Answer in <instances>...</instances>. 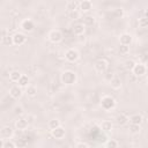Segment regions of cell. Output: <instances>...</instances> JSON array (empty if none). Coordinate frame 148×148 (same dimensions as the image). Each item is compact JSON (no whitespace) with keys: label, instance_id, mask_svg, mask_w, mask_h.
<instances>
[{"label":"cell","instance_id":"6da1fadb","mask_svg":"<svg viewBox=\"0 0 148 148\" xmlns=\"http://www.w3.org/2000/svg\"><path fill=\"white\" fill-rule=\"evenodd\" d=\"M76 80H77V76H76V73L73 72V71H65L61 73L60 75V81L61 83L66 84V86H72L74 83H76Z\"/></svg>","mask_w":148,"mask_h":148},{"label":"cell","instance_id":"7a4b0ae2","mask_svg":"<svg viewBox=\"0 0 148 148\" xmlns=\"http://www.w3.org/2000/svg\"><path fill=\"white\" fill-rule=\"evenodd\" d=\"M101 106H102L103 110L110 111V110L114 109V106H116V99L112 96H109V95L103 96L101 98Z\"/></svg>","mask_w":148,"mask_h":148},{"label":"cell","instance_id":"3957f363","mask_svg":"<svg viewBox=\"0 0 148 148\" xmlns=\"http://www.w3.org/2000/svg\"><path fill=\"white\" fill-rule=\"evenodd\" d=\"M108 67H109V62L105 60V59H97L94 64V69L97 74H104L106 71H108Z\"/></svg>","mask_w":148,"mask_h":148},{"label":"cell","instance_id":"277c9868","mask_svg":"<svg viewBox=\"0 0 148 148\" xmlns=\"http://www.w3.org/2000/svg\"><path fill=\"white\" fill-rule=\"evenodd\" d=\"M49 40L51 42V43H53V44H58V43H60L61 40H62V38H64V36H62V32L60 31V30H58V29H53V30H51L50 32H49Z\"/></svg>","mask_w":148,"mask_h":148},{"label":"cell","instance_id":"5b68a950","mask_svg":"<svg viewBox=\"0 0 148 148\" xmlns=\"http://www.w3.org/2000/svg\"><path fill=\"white\" fill-rule=\"evenodd\" d=\"M79 58H80V53L75 49H68L65 52V59L68 62H75V61L79 60Z\"/></svg>","mask_w":148,"mask_h":148},{"label":"cell","instance_id":"8992f818","mask_svg":"<svg viewBox=\"0 0 148 148\" xmlns=\"http://www.w3.org/2000/svg\"><path fill=\"white\" fill-rule=\"evenodd\" d=\"M132 73H133V75L134 76H143L145 74H146V72H147V67H146V65L145 64H141V62H135V65L133 66V68H132V71H131Z\"/></svg>","mask_w":148,"mask_h":148},{"label":"cell","instance_id":"52a82bcc","mask_svg":"<svg viewBox=\"0 0 148 148\" xmlns=\"http://www.w3.org/2000/svg\"><path fill=\"white\" fill-rule=\"evenodd\" d=\"M20 28H21L24 32H31V31H34V29H35V23H34V21H32L31 18H24V20L21 22Z\"/></svg>","mask_w":148,"mask_h":148},{"label":"cell","instance_id":"ba28073f","mask_svg":"<svg viewBox=\"0 0 148 148\" xmlns=\"http://www.w3.org/2000/svg\"><path fill=\"white\" fill-rule=\"evenodd\" d=\"M12 40H13V45H16V46H21L25 43L27 40V37L22 32H16L12 36Z\"/></svg>","mask_w":148,"mask_h":148},{"label":"cell","instance_id":"9c48e42d","mask_svg":"<svg viewBox=\"0 0 148 148\" xmlns=\"http://www.w3.org/2000/svg\"><path fill=\"white\" fill-rule=\"evenodd\" d=\"M65 134H66V131H65V128H64L61 125L58 126V127H56L54 130H51V135H52L54 139H57V140L64 139V138H65Z\"/></svg>","mask_w":148,"mask_h":148},{"label":"cell","instance_id":"30bf717a","mask_svg":"<svg viewBox=\"0 0 148 148\" xmlns=\"http://www.w3.org/2000/svg\"><path fill=\"white\" fill-rule=\"evenodd\" d=\"M22 88L17 84V86H13L10 89H9V95L14 98V99H18L21 96H22Z\"/></svg>","mask_w":148,"mask_h":148},{"label":"cell","instance_id":"8fae6325","mask_svg":"<svg viewBox=\"0 0 148 148\" xmlns=\"http://www.w3.org/2000/svg\"><path fill=\"white\" fill-rule=\"evenodd\" d=\"M14 134V131L10 126H3L1 130H0V135L2 139H10Z\"/></svg>","mask_w":148,"mask_h":148},{"label":"cell","instance_id":"7c38bea8","mask_svg":"<svg viewBox=\"0 0 148 148\" xmlns=\"http://www.w3.org/2000/svg\"><path fill=\"white\" fill-rule=\"evenodd\" d=\"M133 40V37L131 34H127V32H124L119 36V43L123 44V45H131Z\"/></svg>","mask_w":148,"mask_h":148},{"label":"cell","instance_id":"4fadbf2b","mask_svg":"<svg viewBox=\"0 0 148 148\" xmlns=\"http://www.w3.org/2000/svg\"><path fill=\"white\" fill-rule=\"evenodd\" d=\"M84 31H86V25L83 23H76V24L73 25V32H74V35L81 36V35L84 34Z\"/></svg>","mask_w":148,"mask_h":148},{"label":"cell","instance_id":"5bb4252c","mask_svg":"<svg viewBox=\"0 0 148 148\" xmlns=\"http://www.w3.org/2000/svg\"><path fill=\"white\" fill-rule=\"evenodd\" d=\"M91 9V2L87 1V0H82L81 2H79V10L82 13H87Z\"/></svg>","mask_w":148,"mask_h":148},{"label":"cell","instance_id":"9a60e30c","mask_svg":"<svg viewBox=\"0 0 148 148\" xmlns=\"http://www.w3.org/2000/svg\"><path fill=\"white\" fill-rule=\"evenodd\" d=\"M28 121L24 119V118H18L16 121H15V127H16V130H18V131H24V130H27V127H28Z\"/></svg>","mask_w":148,"mask_h":148},{"label":"cell","instance_id":"2e32d148","mask_svg":"<svg viewBox=\"0 0 148 148\" xmlns=\"http://www.w3.org/2000/svg\"><path fill=\"white\" fill-rule=\"evenodd\" d=\"M128 121L131 124H136V125H141L142 121H143V117L140 114V113H135V114H132L130 118H128Z\"/></svg>","mask_w":148,"mask_h":148},{"label":"cell","instance_id":"e0dca14e","mask_svg":"<svg viewBox=\"0 0 148 148\" xmlns=\"http://www.w3.org/2000/svg\"><path fill=\"white\" fill-rule=\"evenodd\" d=\"M121 80H120V77H118V76H112L111 79H110V86H111V88H113V89H120L121 88Z\"/></svg>","mask_w":148,"mask_h":148},{"label":"cell","instance_id":"ac0fdd59","mask_svg":"<svg viewBox=\"0 0 148 148\" xmlns=\"http://www.w3.org/2000/svg\"><path fill=\"white\" fill-rule=\"evenodd\" d=\"M25 94H27L28 97L34 98V97L37 96V88H36L35 86H30V84H29V86L25 87Z\"/></svg>","mask_w":148,"mask_h":148},{"label":"cell","instance_id":"d6986e66","mask_svg":"<svg viewBox=\"0 0 148 148\" xmlns=\"http://www.w3.org/2000/svg\"><path fill=\"white\" fill-rule=\"evenodd\" d=\"M116 121L119 126H124L128 123V117L125 114V113H119L117 117H116Z\"/></svg>","mask_w":148,"mask_h":148},{"label":"cell","instance_id":"ffe728a7","mask_svg":"<svg viewBox=\"0 0 148 148\" xmlns=\"http://www.w3.org/2000/svg\"><path fill=\"white\" fill-rule=\"evenodd\" d=\"M112 127H113V125H112V123L110 120H103L101 123V128L104 132H110L112 130Z\"/></svg>","mask_w":148,"mask_h":148},{"label":"cell","instance_id":"44dd1931","mask_svg":"<svg viewBox=\"0 0 148 148\" xmlns=\"http://www.w3.org/2000/svg\"><path fill=\"white\" fill-rule=\"evenodd\" d=\"M17 83H18V86H20L21 88H25L27 86H29V77H28L27 75L22 74V75H21V77L18 79Z\"/></svg>","mask_w":148,"mask_h":148},{"label":"cell","instance_id":"7402d4cb","mask_svg":"<svg viewBox=\"0 0 148 148\" xmlns=\"http://www.w3.org/2000/svg\"><path fill=\"white\" fill-rule=\"evenodd\" d=\"M128 131H130V133L133 134V135L139 134V133L141 132V126H140V125H136V124H130Z\"/></svg>","mask_w":148,"mask_h":148},{"label":"cell","instance_id":"603a6c76","mask_svg":"<svg viewBox=\"0 0 148 148\" xmlns=\"http://www.w3.org/2000/svg\"><path fill=\"white\" fill-rule=\"evenodd\" d=\"M21 73L18 72V71H12L10 73H9V80L12 81V82H17L18 81V79L21 77Z\"/></svg>","mask_w":148,"mask_h":148},{"label":"cell","instance_id":"cb8c5ba5","mask_svg":"<svg viewBox=\"0 0 148 148\" xmlns=\"http://www.w3.org/2000/svg\"><path fill=\"white\" fill-rule=\"evenodd\" d=\"M66 8L68 9V12H74V10H79V2L76 1H71L67 3Z\"/></svg>","mask_w":148,"mask_h":148},{"label":"cell","instance_id":"d4e9b609","mask_svg":"<svg viewBox=\"0 0 148 148\" xmlns=\"http://www.w3.org/2000/svg\"><path fill=\"white\" fill-rule=\"evenodd\" d=\"M60 125H61V124H60V120H59V119H51V120L49 121V124H47L50 131H51V130H54L56 127H58V126H60Z\"/></svg>","mask_w":148,"mask_h":148},{"label":"cell","instance_id":"484cf974","mask_svg":"<svg viewBox=\"0 0 148 148\" xmlns=\"http://www.w3.org/2000/svg\"><path fill=\"white\" fill-rule=\"evenodd\" d=\"M135 65V61L134 60H132V59H127L125 62H124V67H125V69H127V71H132V68H133V66Z\"/></svg>","mask_w":148,"mask_h":148},{"label":"cell","instance_id":"4316f807","mask_svg":"<svg viewBox=\"0 0 148 148\" xmlns=\"http://www.w3.org/2000/svg\"><path fill=\"white\" fill-rule=\"evenodd\" d=\"M95 23V17L94 16H86L83 18V24L84 25H92Z\"/></svg>","mask_w":148,"mask_h":148},{"label":"cell","instance_id":"83f0119b","mask_svg":"<svg viewBox=\"0 0 148 148\" xmlns=\"http://www.w3.org/2000/svg\"><path fill=\"white\" fill-rule=\"evenodd\" d=\"M139 27H140V28H142V29H146V28L148 27V20H147V17H146V16H143V17L139 18Z\"/></svg>","mask_w":148,"mask_h":148},{"label":"cell","instance_id":"f1b7e54d","mask_svg":"<svg viewBox=\"0 0 148 148\" xmlns=\"http://www.w3.org/2000/svg\"><path fill=\"white\" fill-rule=\"evenodd\" d=\"M118 51L121 54H127L130 52V45H123V44H120L119 47H118Z\"/></svg>","mask_w":148,"mask_h":148},{"label":"cell","instance_id":"f546056e","mask_svg":"<svg viewBox=\"0 0 148 148\" xmlns=\"http://www.w3.org/2000/svg\"><path fill=\"white\" fill-rule=\"evenodd\" d=\"M105 146H106L108 148H116V147L119 146V143H118L116 140H112V139H111V140H109V141L105 143Z\"/></svg>","mask_w":148,"mask_h":148},{"label":"cell","instance_id":"4dcf8cb0","mask_svg":"<svg viewBox=\"0 0 148 148\" xmlns=\"http://www.w3.org/2000/svg\"><path fill=\"white\" fill-rule=\"evenodd\" d=\"M25 120H27V121H28V124L30 125V124L35 123V120H36V117H35L32 113H28V114H27V117H25Z\"/></svg>","mask_w":148,"mask_h":148},{"label":"cell","instance_id":"1f68e13d","mask_svg":"<svg viewBox=\"0 0 148 148\" xmlns=\"http://www.w3.org/2000/svg\"><path fill=\"white\" fill-rule=\"evenodd\" d=\"M15 147H16V143L13 141H9V140L3 143V148H15Z\"/></svg>","mask_w":148,"mask_h":148},{"label":"cell","instance_id":"d6a6232c","mask_svg":"<svg viewBox=\"0 0 148 148\" xmlns=\"http://www.w3.org/2000/svg\"><path fill=\"white\" fill-rule=\"evenodd\" d=\"M113 14H114L116 17H121V16L124 15V10H123L121 8H117V9L113 10Z\"/></svg>","mask_w":148,"mask_h":148},{"label":"cell","instance_id":"836d02e7","mask_svg":"<svg viewBox=\"0 0 148 148\" xmlns=\"http://www.w3.org/2000/svg\"><path fill=\"white\" fill-rule=\"evenodd\" d=\"M27 145H28V141L24 139H18L16 142V146H18V147H25Z\"/></svg>","mask_w":148,"mask_h":148},{"label":"cell","instance_id":"e575fe53","mask_svg":"<svg viewBox=\"0 0 148 148\" xmlns=\"http://www.w3.org/2000/svg\"><path fill=\"white\" fill-rule=\"evenodd\" d=\"M14 113L15 114H22L23 113V108L22 106H15L14 108Z\"/></svg>","mask_w":148,"mask_h":148},{"label":"cell","instance_id":"d590c367","mask_svg":"<svg viewBox=\"0 0 148 148\" xmlns=\"http://www.w3.org/2000/svg\"><path fill=\"white\" fill-rule=\"evenodd\" d=\"M88 147H89V145L86 143V142H83V141L76 143V148H88Z\"/></svg>","mask_w":148,"mask_h":148},{"label":"cell","instance_id":"8d00e7d4","mask_svg":"<svg viewBox=\"0 0 148 148\" xmlns=\"http://www.w3.org/2000/svg\"><path fill=\"white\" fill-rule=\"evenodd\" d=\"M3 38H5V42H6L7 44H13V40H12V36H8V35H6Z\"/></svg>","mask_w":148,"mask_h":148},{"label":"cell","instance_id":"74e56055","mask_svg":"<svg viewBox=\"0 0 148 148\" xmlns=\"http://www.w3.org/2000/svg\"><path fill=\"white\" fill-rule=\"evenodd\" d=\"M69 15H71V17H73V18H77L79 13H77V10H74V12H69Z\"/></svg>","mask_w":148,"mask_h":148},{"label":"cell","instance_id":"f35d334b","mask_svg":"<svg viewBox=\"0 0 148 148\" xmlns=\"http://www.w3.org/2000/svg\"><path fill=\"white\" fill-rule=\"evenodd\" d=\"M3 141H2V139H0V148H3Z\"/></svg>","mask_w":148,"mask_h":148},{"label":"cell","instance_id":"ab89813d","mask_svg":"<svg viewBox=\"0 0 148 148\" xmlns=\"http://www.w3.org/2000/svg\"><path fill=\"white\" fill-rule=\"evenodd\" d=\"M87 1H90V2H91V1H92V0H87Z\"/></svg>","mask_w":148,"mask_h":148}]
</instances>
